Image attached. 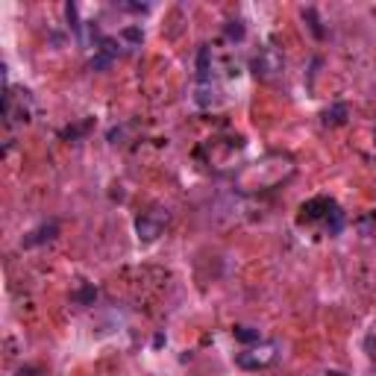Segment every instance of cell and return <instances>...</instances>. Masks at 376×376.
I'll return each instance as SVG.
<instances>
[{
  "label": "cell",
  "instance_id": "6da1fadb",
  "mask_svg": "<svg viewBox=\"0 0 376 376\" xmlns=\"http://www.w3.org/2000/svg\"><path fill=\"white\" fill-rule=\"evenodd\" d=\"M171 215H168V209H150V212H144V215L136 221V233L141 241H153L159 238L162 233H165V226H168Z\"/></svg>",
  "mask_w": 376,
  "mask_h": 376
},
{
  "label": "cell",
  "instance_id": "7a4b0ae2",
  "mask_svg": "<svg viewBox=\"0 0 376 376\" xmlns=\"http://www.w3.org/2000/svg\"><path fill=\"white\" fill-rule=\"evenodd\" d=\"M273 358H276V347L268 344V347H261V350L241 353V356H238V365H241V368H247V370H259V368L273 365Z\"/></svg>",
  "mask_w": 376,
  "mask_h": 376
},
{
  "label": "cell",
  "instance_id": "3957f363",
  "mask_svg": "<svg viewBox=\"0 0 376 376\" xmlns=\"http://www.w3.org/2000/svg\"><path fill=\"white\" fill-rule=\"evenodd\" d=\"M280 68H283V59L276 56V51H265L261 56L253 59V71H256V77H261V79H271Z\"/></svg>",
  "mask_w": 376,
  "mask_h": 376
},
{
  "label": "cell",
  "instance_id": "277c9868",
  "mask_svg": "<svg viewBox=\"0 0 376 376\" xmlns=\"http://www.w3.org/2000/svg\"><path fill=\"white\" fill-rule=\"evenodd\" d=\"M56 233H59V226L51 221V223H41L36 233H30L27 238H24V244L27 247H36V244H41V241H51V238H56Z\"/></svg>",
  "mask_w": 376,
  "mask_h": 376
},
{
  "label": "cell",
  "instance_id": "5b68a950",
  "mask_svg": "<svg viewBox=\"0 0 376 376\" xmlns=\"http://www.w3.org/2000/svg\"><path fill=\"white\" fill-rule=\"evenodd\" d=\"M347 115H350L347 103H332L330 109L323 112V124H326V127H341V124L347 121Z\"/></svg>",
  "mask_w": 376,
  "mask_h": 376
},
{
  "label": "cell",
  "instance_id": "8992f818",
  "mask_svg": "<svg viewBox=\"0 0 376 376\" xmlns=\"http://www.w3.org/2000/svg\"><path fill=\"white\" fill-rule=\"evenodd\" d=\"M332 203L330 200H326V197H318V200H309L306 206H303V218L306 221H318L320 215H326V212H320V209H330ZM332 212V209H330Z\"/></svg>",
  "mask_w": 376,
  "mask_h": 376
},
{
  "label": "cell",
  "instance_id": "52a82bcc",
  "mask_svg": "<svg viewBox=\"0 0 376 376\" xmlns=\"http://www.w3.org/2000/svg\"><path fill=\"white\" fill-rule=\"evenodd\" d=\"M235 338L241 344H256V341H261L259 330H253V326H235Z\"/></svg>",
  "mask_w": 376,
  "mask_h": 376
},
{
  "label": "cell",
  "instance_id": "ba28073f",
  "mask_svg": "<svg viewBox=\"0 0 376 376\" xmlns=\"http://www.w3.org/2000/svg\"><path fill=\"white\" fill-rule=\"evenodd\" d=\"M362 233H365V235H370V238L376 241V212H370V215L362 221Z\"/></svg>",
  "mask_w": 376,
  "mask_h": 376
},
{
  "label": "cell",
  "instance_id": "9c48e42d",
  "mask_svg": "<svg viewBox=\"0 0 376 376\" xmlns=\"http://www.w3.org/2000/svg\"><path fill=\"white\" fill-rule=\"evenodd\" d=\"M303 18H309V21H312V32H315V36L320 39V36H323V30H320V24H318V18H315V9H306V12H303Z\"/></svg>",
  "mask_w": 376,
  "mask_h": 376
},
{
  "label": "cell",
  "instance_id": "30bf717a",
  "mask_svg": "<svg viewBox=\"0 0 376 376\" xmlns=\"http://www.w3.org/2000/svg\"><path fill=\"white\" fill-rule=\"evenodd\" d=\"M226 32H230L233 39H241V36H244V27H241V24H230V27H226Z\"/></svg>",
  "mask_w": 376,
  "mask_h": 376
},
{
  "label": "cell",
  "instance_id": "8fae6325",
  "mask_svg": "<svg viewBox=\"0 0 376 376\" xmlns=\"http://www.w3.org/2000/svg\"><path fill=\"white\" fill-rule=\"evenodd\" d=\"M124 36H127V39H141V32H138V30H127Z\"/></svg>",
  "mask_w": 376,
  "mask_h": 376
},
{
  "label": "cell",
  "instance_id": "7c38bea8",
  "mask_svg": "<svg viewBox=\"0 0 376 376\" xmlns=\"http://www.w3.org/2000/svg\"><path fill=\"white\" fill-rule=\"evenodd\" d=\"M326 376H344V373H341V370H330V373H326Z\"/></svg>",
  "mask_w": 376,
  "mask_h": 376
},
{
  "label": "cell",
  "instance_id": "4fadbf2b",
  "mask_svg": "<svg viewBox=\"0 0 376 376\" xmlns=\"http://www.w3.org/2000/svg\"><path fill=\"white\" fill-rule=\"evenodd\" d=\"M18 376H32V370H30V368H27V370H21V373H18Z\"/></svg>",
  "mask_w": 376,
  "mask_h": 376
}]
</instances>
